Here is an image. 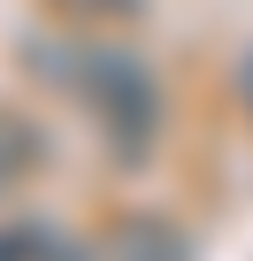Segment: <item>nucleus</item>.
Masks as SVG:
<instances>
[{
    "mask_svg": "<svg viewBox=\"0 0 253 261\" xmlns=\"http://www.w3.org/2000/svg\"><path fill=\"white\" fill-rule=\"evenodd\" d=\"M0 261H92L69 230H46V223H8L0 230Z\"/></svg>",
    "mask_w": 253,
    "mask_h": 261,
    "instance_id": "20e7f679",
    "label": "nucleus"
},
{
    "mask_svg": "<svg viewBox=\"0 0 253 261\" xmlns=\"http://www.w3.org/2000/svg\"><path fill=\"white\" fill-rule=\"evenodd\" d=\"M62 8H77V16H85V8H100V16H131L138 0H62Z\"/></svg>",
    "mask_w": 253,
    "mask_h": 261,
    "instance_id": "39448f33",
    "label": "nucleus"
},
{
    "mask_svg": "<svg viewBox=\"0 0 253 261\" xmlns=\"http://www.w3.org/2000/svg\"><path fill=\"white\" fill-rule=\"evenodd\" d=\"M100 261H200V253H192V238H184L169 215L131 207V215H115V223L100 230Z\"/></svg>",
    "mask_w": 253,
    "mask_h": 261,
    "instance_id": "f03ea898",
    "label": "nucleus"
},
{
    "mask_svg": "<svg viewBox=\"0 0 253 261\" xmlns=\"http://www.w3.org/2000/svg\"><path fill=\"white\" fill-rule=\"evenodd\" d=\"M238 92H245V115H253V54H245V69H238Z\"/></svg>",
    "mask_w": 253,
    "mask_h": 261,
    "instance_id": "423d86ee",
    "label": "nucleus"
},
{
    "mask_svg": "<svg viewBox=\"0 0 253 261\" xmlns=\"http://www.w3.org/2000/svg\"><path fill=\"white\" fill-rule=\"evenodd\" d=\"M39 162H46V130L23 108H0V192H16Z\"/></svg>",
    "mask_w": 253,
    "mask_h": 261,
    "instance_id": "7ed1b4c3",
    "label": "nucleus"
},
{
    "mask_svg": "<svg viewBox=\"0 0 253 261\" xmlns=\"http://www.w3.org/2000/svg\"><path fill=\"white\" fill-rule=\"evenodd\" d=\"M62 69H69V92L85 100L92 130H100L107 162H115V169H138V162L154 154V130H161V92H154V77L123 54V46H69Z\"/></svg>",
    "mask_w": 253,
    "mask_h": 261,
    "instance_id": "f257e3e1",
    "label": "nucleus"
}]
</instances>
